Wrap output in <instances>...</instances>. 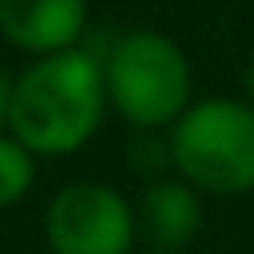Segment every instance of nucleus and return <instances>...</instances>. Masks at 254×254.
<instances>
[{
    "label": "nucleus",
    "instance_id": "obj_6",
    "mask_svg": "<svg viewBox=\"0 0 254 254\" xmlns=\"http://www.w3.org/2000/svg\"><path fill=\"white\" fill-rule=\"evenodd\" d=\"M135 230L147 250L183 254L202 230V194L183 179H151L135 206Z\"/></svg>",
    "mask_w": 254,
    "mask_h": 254
},
{
    "label": "nucleus",
    "instance_id": "obj_4",
    "mask_svg": "<svg viewBox=\"0 0 254 254\" xmlns=\"http://www.w3.org/2000/svg\"><path fill=\"white\" fill-rule=\"evenodd\" d=\"M44 238L52 254H131L135 206L103 183H67L48 202Z\"/></svg>",
    "mask_w": 254,
    "mask_h": 254
},
{
    "label": "nucleus",
    "instance_id": "obj_1",
    "mask_svg": "<svg viewBox=\"0 0 254 254\" xmlns=\"http://www.w3.org/2000/svg\"><path fill=\"white\" fill-rule=\"evenodd\" d=\"M107 87L103 56L87 48H67L40 56L12 91V139L32 155H71L103 123Z\"/></svg>",
    "mask_w": 254,
    "mask_h": 254
},
{
    "label": "nucleus",
    "instance_id": "obj_3",
    "mask_svg": "<svg viewBox=\"0 0 254 254\" xmlns=\"http://www.w3.org/2000/svg\"><path fill=\"white\" fill-rule=\"evenodd\" d=\"M107 103L135 127H171L190 107V64L163 32H127L103 52Z\"/></svg>",
    "mask_w": 254,
    "mask_h": 254
},
{
    "label": "nucleus",
    "instance_id": "obj_5",
    "mask_svg": "<svg viewBox=\"0 0 254 254\" xmlns=\"http://www.w3.org/2000/svg\"><path fill=\"white\" fill-rule=\"evenodd\" d=\"M87 28V0H0V32L8 44L56 56L79 44Z\"/></svg>",
    "mask_w": 254,
    "mask_h": 254
},
{
    "label": "nucleus",
    "instance_id": "obj_2",
    "mask_svg": "<svg viewBox=\"0 0 254 254\" xmlns=\"http://www.w3.org/2000/svg\"><path fill=\"white\" fill-rule=\"evenodd\" d=\"M167 159L198 194L238 198L254 190V107L246 99H198L175 123Z\"/></svg>",
    "mask_w": 254,
    "mask_h": 254
},
{
    "label": "nucleus",
    "instance_id": "obj_10",
    "mask_svg": "<svg viewBox=\"0 0 254 254\" xmlns=\"http://www.w3.org/2000/svg\"><path fill=\"white\" fill-rule=\"evenodd\" d=\"M139 254H171V250H139Z\"/></svg>",
    "mask_w": 254,
    "mask_h": 254
},
{
    "label": "nucleus",
    "instance_id": "obj_8",
    "mask_svg": "<svg viewBox=\"0 0 254 254\" xmlns=\"http://www.w3.org/2000/svg\"><path fill=\"white\" fill-rule=\"evenodd\" d=\"M12 91H16V83L0 71V127L8 123V115H12Z\"/></svg>",
    "mask_w": 254,
    "mask_h": 254
},
{
    "label": "nucleus",
    "instance_id": "obj_7",
    "mask_svg": "<svg viewBox=\"0 0 254 254\" xmlns=\"http://www.w3.org/2000/svg\"><path fill=\"white\" fill-rule=\"evenodd\" d=\"M36 183V163L32 151L24 143H16L12 135H0V210L16 206Z\"/></svg>",
    "mask_w": 254,
    "mask_h": 254
},
{
    "label": "nucleus",
    "instance_id": "obj_9",
    "mask_svg": "<svg viewBox=\"0 0 254 254\" xmlns=\"http://www.w3.org/2000/svg\"><path fill=\"white\" fill-rule=\"evenodd\" d=\"M246 103L254 107V56H250V64H246Z\"/></svg>",
    "mask_w": 254,
    "mask_h": 254
}]
</instances>
